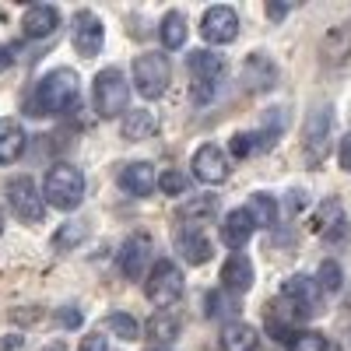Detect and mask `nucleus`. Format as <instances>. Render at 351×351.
Returning <instances> with one entry per match:
<instances>
[{"mask_svg": "<svg viewBox=\"0 0 351 351\" xmlns=\"http://www.w3.org/2000/svg\"><path fill=\"white\" fill-rule=\"evenodd\" d=\"M281 299L288 302L291 316L309 319V316L319 313V299H324V288H319V281H313L309 274H291V278L281 285Z\"/></svg>", "mask_w": 351, "mask_h": 351, "instance_id": "obj_8", "label": "nucleus"}, {"mask_svg": "<svg viewBox=\"0 0 351 351\" xmlns=\"http://www.w3.org/2000/svg\"><path fill=\"white\" fill-rule=\"evenodd\" d=\"M116 183H120V190L130 193V197H148L158 186V176H155V165H148V162H130V165L120 169Z\"/></svg>", "mask_w": 351, "mask_h": 351, "instance_id": "obj_16", "label": "nucleus"}, {"mask_svg": "<svg viewBox=\"0 0 351 351\" xmlns=\"http://www.w3.org/2000/svg\"><path fill=\"white\" fill-rule=\"evenodd\" d=\"M186 67H190V77H193V88H190L193 102L197 106H208L218 95V84H221V77L228 71L225 56L221 53H208V49H197V53H190Z\"/></svg>", "mask_w": 351, "mask_h": 351, "instance_id": "obj_3", "label": "nucleus"}, {"mask_svg": "<svg viewBox=\"0 0 351 351\" xmlns=\"http://www.w3.org/2000/svg\"><path fill=\"white\" fill-rule=\"evenodd\" d=\"M84 239H88V221H64L53 232V250L67 253V250H77Z\"/></svg>", "mask_w": 351, "mask_h": 351, "instance_id": "obj_29", "label": "nucleus"}, {"mask_svg": "<svg viewBox=\"0 0 351 351\" xmlns=\"http://www.w3.org/2000/svg\"><path fill=\"white\" fill-rule=\"evenodd\" d=\"M341 285H344L341 263L337 260H324V263H319V288H324V291H341Z\"/></svg>", "mask_w": 351, "mask_h": 351, "instance_id": "obj_34", "label": "nucleus"}, {"mask_svg": "<svg viewBox=\"0 0 351 351\" xmlns=\"http://www.w3.org/2000/svg\"><path fill=\"white\" fill-rule=\"evenodd\" d=\"M246 211H250L256 228H274L278 225V200L271 193H253L250 204H246Z\"/></svg>", "mask_w": 351, "mask_h": 351, "instance_id": "obj_25", "label": "nucleus"}, {"mask_svg": "<svg viewBox=\"0 0 351 351\" xmlns=\"http://www.w3.org/2000/svg\"><path fill=\"white\" fill-rule=\"evenodd\" d=\"M256 330L250 327V324H228L225 330H221V337H218V348L221 351H256Z\"/></svg>", "mask_w": 351, "mask_h": 351, "instance_id": "obj_23", "label": "nucleus"}, {"mask_svg": "<svg viewBox=\"0 0 351 351\" xmlns=\"http://www.w3.org/2000/svg\"><path fill=\"white\" fill-rule=\"evenodd\" d=\"M215 215H218V197H190L180 211V221L204 228V221H211Z\"/></svg>", "mask_w": 351, "mask_h": 351, "instance_id": "obj_26", "label": "nucleus"}, {"mask_svg": "<svg viewBox=\"0 0 351 351\" xmlns=\"http://www.w3.org/2000/svg\"><path fill=\"white\" fill-rule=\"evenodd\" d=\"M8 204H11V211L28 225H39L43 215H46V197L39 193L32 176H14V180L8 183Z\"/></svg>", "mask_w": 351, "mask_h": 351, "instance_id": "obj_7", "label": "nucleus"}, {"mask_svg": "<svg viewBox=\"0 0 351 351\" xmlns=\"http://www.w3.org/2000/svg\"><path fill=\"white\" fill-rule=\"evenodd\" d=\"M316 232H319V239L337 246L348 239V215L341 208V200L337 197H327L324 204H319V211H316Z\"/></svg>", "mask_w": 351, "mask_h": 351, "instance_id": "obj_14", "label": "nucleus"}, {"mask_svg": "<svg viewBox=\"0 0 351 351\" xmlns=\"http://www.w3.org/2000/svg\"><path fill=\"white\" fill-rule=\"evenodd\" d=\"M158 190L169 193V197H183V193L190 190V180H186L183 172H172V169H169V172L158 176Z\"/></svg>", "mask_w": 351, "mask_h": 351, "instance_id": "obj_35", "label": "nucleus"}, {"mask_svg": "<svg viewBox=\"0 0 351 351\" xmlns=\"http://www.w3.org/2000/svg\"><path fill=\"white\" fill-rule=\"evenodd\" d=\"M288 11H291V4H267V18H274V21H281Z\"/></svg>", "mask_w": 351, "mask_h": 351, "instance_id": "obj_39", "label": "nucleus"}, {"mask_svg": "<svg viewBox=\"0 0 351 351\" xmlns=\"http://www.w3.org/2000/svg\"><path fill=\"white\" fill-rule=\"evenodd\" d=\"M172 81V67L165 53H141L134 56V84L144 99H162Z\"/></svg>", "mask_w": 351, "mask_h": 351, "instance_id": "obj_6", "label": "nucleus"}, {"mask_svg": "<svg viewBox=\"0 0 351 351\" xmlns=\"http://www.w3.org/2000/svg\"><path fill=\"white\" fill-rule=\"evenodd\" d=\"M25 144H28L25 127L4 116V120H0V165H14L25 155Z\"/></svg>", "mask_w": 351, "mask_h": 351, "instance_id": "obj_22", "label": "nucleus"}, {"mask_svg": "<svg viewBox=\"0 0 351 351\" xmlns=\"http://www.w3.org/2000/svg\"><path fill=\"white\" fill-rule=\"evenodd\" d=\"M106 43V28H102V18L95 11H77L74 14V49L81 56H99Z\"/></svg>", "mask_w": 351, "mask_h": 351, "instance_id": "obj_12", "label": "nucleus"}, {"mask_svg": "<svg viewBox=\"0 0 351 351\" xmlns=\"http://www.w3.org/2000/svg\"><path fill=\"white\" fill-rule=\"evenodd\" d=\"M92 99H95V112L102 120H116V116H127V102H130V88L120 67H106L95 74L92 84Z\"/></svg>", "mask_w": 351, "mask_h": 351, "instance_id": "obj_4", "label": "nucleus"}, {"mask_svg": "<svg viewBox=\"0 0 351 351\" xmlns=\"http://www.w3.org/2000/svg\"><path fill=\"white\" fill-rule=\"evenodd\" d=\"M43 197L49 208H60V211H74L77 204L84 200V172L71 162H60L46 172V183H43Z\"/></svg>", "mask_w": 351, "mask_h": 351, "instance_id": "obj_2", "label": "nucleus"}, {"mask_svg": "<svg viewBox=\"0 0 351 351\" xmlns=\"http://www.w3.org/2000/svg\"><path fill=\"white\" fill-rule=\"evenodd\" d=\"M56 319H60V327H81V313L74 306H64L60 313H56Z\"/></svg>", "mask_w": 351, "mask_h": 351, "instance_id": "obj_37", "label": "nucleus"}, {"mask_svg": "<svg viewBox=\"0 0 351 351\" xmlns=\"http://www.w3.org/2000/svg\"><path fill=\"white\" fill-rule=\"evenodd\" d=\"M274 137L278 134H271V130H263V134H236V137H232V155H236V158H250L256 152H267L274 144Z\"/></svg>", "mask_w": 351, "mask_h": 351, "instance_id": "obj_28", "label": "nucleus"}, {"mask_svg": "<svg viewBox=\"0 0 351 351\" xmlns=\"http://www.w3.org/2000/svg\"><path fill=\"white\" fill-rule=\"evenodd\" d=\"M148 351H169V348H148Z\"/></svg>", "mask_w": 351, "mask_h": 351, "instance_id": "obj_43", "label": "nucleus"}, {"mask_svg": "<svg viewBox=\"0 0 351 351\" xmlns=\"http://www.w3.org/2000/svg\"><path fill=\"white\" fill-rule=\"evenodd\" d=\"M77 102V74L71 67L49 71L32 92V112L36 116H60Z\"/></svg>", "mask_w": 351, "mask_h": 351, "instance_id": "obj_1", "label": "nucleus"}, {"mask_svg": "<svg viewBox=\"0 0 351 351\" xmlns=\"http://www.w3.org/2000/svg\"><path fill=\"white\" fill-rule=\"evenodd\" d=\"M56 25H60V11L53 4H32L25 8V18H21V32L28 39H43V36H53Z\"/></svg>", "mask_w": 351, "mask_h": 351, "instance_id": "obj_19", "label": "nucleus"}, {"mask_svg": "<svg viewBox=\"0 0 351 351\" xmlns=\"http://www.w3.org/2000/svg\"><path fill=\"white\" fill-rule=\"evenodd\" d=\"M330 152V106H316L306 120V158L319 165Z\"/></svg>", "mask_w": 351, "mask_h": 351, "instance_id": "obj_9", "label": "nucleus"}, {"mask_svg": "<svg viewBox=\"0 0 351 351\" xmlns=\"http://www.w3.org/2000/svg\"><path fill=\"white\" fill-rule=\"evenodd\" d=\"M200 36L208 39V43H215V46H225V43H232L239 36V14L232 11V8H211V11H204V18H200Z\"/></svg>", "mask_w": 351, "mask_h": 351, "instance_id": "obj_11", "label": "nucleus"}, {"mask_svg": "<svg viewBox=\"0 0 351 351\" xmlns=\"http://www.w3.org/2000/svg\"><path fill=\"white\" fill-rule=\"evenodd\" d=\"M180 330H183V324H180V319H176L172 313H165V309H158L152 319H148V334L155 337V341H176V337H180Z\"/></svg>", "mask_w": 351, "mask_h": 351, "instance_id": "obj_30", "label": "nucleus"}, {"mask_svg": "<svg viewBox=\"0 0 351 351\" xmlns=\"http://www.w3.org/2000/svg\"><path fill=\"white\" fill-rule=\"evenodd\" d=\"M144 295L152 306L169 309L183 299V271L176 267L172 260H155V267L144 278Z\"/></svg>", "mask_w": 351, "mask_h": 351, "instance_id": "obj_5", "label": "nucleus"}, {"mask_svg": "<svg viewBox=\"0 0 351 351\" xmlns=\"http://www.w3.org/2000/svg\"><path fill=\"white\" fill-rule=\"evenodd\" d=\"M39 351H67V344L64 341H53V344H43Z\"/></svg>", "mask_w": 351, "mask_h": 351, "instance_id": "obj_42", "label": "nucleus"}, {"mask_svg": "<svg viewBox=\"0 0 351 351\" xmlns=\"http://www.w3.org/2000/svg\"><path fill=\"white\" fill-rule=\"evenodd\" d=\"M152 267V239L148 236H130L120 250V274L127 281H141Z\"/></svg>", "mask_w": 351, "mask_h": 351, "instance_id": "obj_13", "label": "nucleus"}, {"mask_svg": "<svg viewBox=\"0 0 351 351\" xmlns=\"http://www.w3.org/2000/svg\"><path fill=\"white\" fill-rule=\"evenodd\" d=\"M120 134H123V141H148L155 134V116L148 109H127Z\"/></svg>", "mask_w": 351, "mask_h": 351, "instance_id": "obj_24", "label": "nucleus"}, {"mask_svg": "<svg viewBox=\"0 0 351 351\" xmlns=\"http://www.w3.org/2000/svg\"><path fill=\"white\" fill-rule=\"evenodd\" d=\"M319 53H324V64H330V67L348 64L351 60V21L334 25L324 39V46H319Z\"/></svg>", "mask_w": 351, "mask_h": 351, "instance_id": "obj_20", "label": "nucleus"}, {"mask_svg": "<svg viewBox=\"0 0 351 351\" xmlns=\"http://www.w3.org/2000/svg\"><path fill=\"white\" fill-rule=\"evenodd\" d=\"M243 84L250 92H271L278 84V67L267 53H250V60L243 64Z\"/></svg>", "mask_w": 351, "mask_h": 351, "instance_id": "obj_17", "label": "nucleus"}, {"mask_svg": "<svg viewBox=\"0 0 351 351\" xmlns=\"http://www.w3.org/2000/svg\"><path fill=\"white\" fill-rule=\"evenodd\" d=\"M190 169H193V180L208 183V186L225 183V180H228V155L218 148V144H204V148L193 152Z\"/></svg>", "mask_w": 351, "mask_h": 351, "instance_id": "obj_10", "label": "nucleus"}, {"mask_svg": "<svg viewBox=\"0 0 351 351\" xmlns=\"http://www.w3.org/2000/svg\"><path fill=\"white\" fill-rule=\"evenodd\" d=\"M302 204H306L302 193H291V197H288V211H291V215H299V211H302Z\"/></svg>", "mask_w": 351, "mask_h": 351, "instance_id": "obj_40", "label": "nucleus"}, {"mask_svg": "<svg viewBox=\"0 0 351 351\" xmlns=\"http://www.w3.org/2000/svg\"><path fill=\"white\" fill-rule=\"evenodd\" d=\"M8 67H11V49H8L4 43H0V74H4Z\"/></svg>", "mask_w": 351, "mask_h": 351, "instance_id": "obj_41", "label": "nucleus"}, {"mask_svg": "<svg viewBox=\"0 0 351 351\" xmlns=\"http://www.w3.org/2000/svg\"><path fill=\"white\" fill-rule=\"evenodd\" d=\"M77 351H109V341H106V334H88L84 341H81V348Z\"/></svg>", "mask_w": 351, "mask_h": 351, "instance_id": "obj_36", "label": "nucleus"}, {"mask_svg": "<svg viewBox=\"0 0 351 351\" xmlns=\"http://www.w3.org/2000/svg\"><path fill=\"white\" fill-rule=\"evenodd\" d=\"M204 306H208V316H211V319L236 316V295H232V291H225V288L208 291V295H204Z\"/></svg>", "mask_w": 351, "mask_h": 351, "instance_id": "obj_31", "label": "nucleus"}, {"mask_svg": "<svg viewBox=\"0 0 351 351\" xmlns=\"http://www.w3.org/2000/svg\"><path fill=\"white\" fill-rule=\"evenodd\" d=\"M253 218H250V211L246 208H239V211H228L225 215V225H221V243L228 246V250H243L246 243H250V236H253Z\"/></svg>", "mask_w": 351, "mask_h": 351, "instance_id": "obj_21", "label": "nucleus"}, {"mask_svg": "<svg viewBox=\"0 0 351 351\" xmlns=\"http://www.w3.org/2000/svg\"><path fill=\"white\" fill-rule=\"evenodd\" d=\"M221 288L232 291V295H246L253 288V263L246 253H232L221 267Z\"/></svg>", "mask_w": 351, "mask_h": 351, "instance_id": "obj_18", "label": "nucleus"}, {"mask_svg": "<svg viewBox=\"0 0 351 351\" xmlns=\"http://www.w3.org/2000/svg\"><path fill=\"white\" fill-rule=\"evenodd\" d=\"M106 327H109L116 337H123V341H137V337H141V324H137L130 313H109V316H106Z\"/></svg>", "mask_w": 351, "mask_h": 351, "instance_id": "obj_33", "label": "nucleus"}, {"mask_svg": "<svg viewBox=\"0 0 351 351\" xmlns=\"http://www.w3.org/2000/svg\"><path fill=\"white\" fill-rule=\"evenodd\" d=\"M158 36H162V46L165 49H180L186 43V18L183 11H169L158 25Z\"/></svg>", "mask_w": 351, "mask_h": 351, "instance_id": "obj_27", "label": "nucleus"}, {"mask_svg": "<svg viewBox=\"0 0 351 351\" xmlns=\"http://www.w3.org/2000/svg\"><path fill=\"white\" fill-rule=\"evenodd\" d=\"M172 239H176V250L183 253V260L193 263V267H200V263L211 260V239L204 236L200 225H186V221H183L180 228H176Z\"/></svg>", "mask_w": 351, "mask_h": 351, "instance_id": "obj_15", "label": "nucleus"}, {"mask_svg": "<svg viewBox=\"0 0 351 351\" xmlns=\"http://www.w3.org/2000/svg\"><path fill=\"white\" fill-rule=\"evenodd\" d=\"M285 344L288 351H330V341L316 330H291Z\"/></svg>", "mask_w": 351, "mask_h": 351, "instance_id": "obj_32", "label": "nucleus"}, {"mask_svg": "<svg viewBox=\"0 0 351 351\" xmlns=\"http://www.w3.org/2000/svg\"><path fill=\"white\" fill-rule=\"evenodd\" d=\"M337 162H341V169H344V172H351V130H348V134H344V141H341Z\"/></svg>", "mask_w": 351, "mask_h": 351, "instance_id": "obj_38", "label": "nucleus"}]
</instances>
